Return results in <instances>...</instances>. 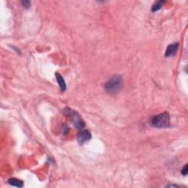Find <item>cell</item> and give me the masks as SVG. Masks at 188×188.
I'll list each match as a JSON object with an SVG mask.
<instances>
[{
    "label": "cell",
    "instance_id": "cell-1",
    "mask_svg": "<svg viewBox=\"0 0 188 188\" xmlns=\"http://www.w3.org/2000/svg\"><path fill=\"white\" fill-rule=\"evenodd\" d=\"M123 79L121 76L115 75L112 76L107 82L105 83V90L109 94H115L118 92L122 87Z\"/></svg>",
    "mask_w": 188,
    "mask_h": 188
},
{
    "label": "cell",
    "instance_id": "cell-2",
    "mask_svg": "<svg viewBox=\"0 0 188 188\" xmlns=\"http://www.w3.org/2000/svg\"><path fill=\"white\" fill-rule=\"evenodd\" d=\"M150 124L156 128H166L170 126V115L167 112L153 116L150 120Z\"/></svg>",
    "mask_w": 188,
    "mask_h": 188
},
{
    "label": "cell",
    "instance_id": "cell-3",
    "mask_svg": "<svg viewBox=\"0 0 188 188\" xmlns=\"http://www.w3.org/2000/svg\"><path fill=\"white\" fill-rule=\"evenodd\" d=\"M68 114L71 117L72 121H73V124H74L76 127L79 128V129H82L85 126V123L83 122V121H82L81 117L79 116V115L77 112H71L70 110L68 112Z\"/></svg>",
    "mask_w": 188,
    "mask_h": 188
},
{
    "label": "cell",
    "instance_id": "cell-4",
    "mask_svg": "<svg viewBox=\"0 0 188 188\" xmlns=\"http://www.w3.org/2000/svg\"><path fill=\"white\" fill-rule=\"evenodd\" d=\"M91 139V134L89 131L83 130L81 131L77 135V140L80 144H83L88 142Z\"/></svg>",
    "mask_w": 188,
    "mask_h": 188
},
{
    "label": "cell",
    "instance_id": "cell-5",
    "mask_svg": "<svg viewBox=\"0 0 188 188\" xmlns=\"http://www.w3.org/2000/svg\"><path fill=\"white\" fill-rule=\"evenodd\" d=\"M179 47V43H175L173 44L169 45L167 48V50L165 52V56L166 57H173L176 55L177 52V49Z\"/></svg>",
    "mask_w": 188,
    "mask_h": 188
},
{
    "label": "cell",
    "instance_id": "cell-6",
    "mask_svg": "<svg viewBox=\"0 0 188 188\" xmlns=\"http://www.w3.org/2000/svg\"><path fill=\"white\" fill-rule=\"evenodd\" d=\"M55 75H56L57 81H58L59 86L61 87V89L63 91H66V82H65V80L63 79V78L62 77V76H61V75L58 73H57Z\"/></svg>",
    "mask_w": 188,
    "mask_h": 188
},
{
    "label": "cell",
    "instance_id": "cell-7",
    "mask_svg": "<svg viewBox=\"0 0 188 188\" xmlns=\"http://www.w3.org/2000/svg\"><path fill=\"white\" fill-rule=\"evenodd\" d=\"M8 183L10 184H11V185L18 187H22L24 186L23 182L21 181V180L17 179H10L8 180Z\"/></svg>",
    "mask_w": 188,
    "mask_h": 188
},
{
    "label": "cell",
    "instance_id": "cell-8",
    "mask_svg": "<svg viewBox=\"0 0 188 188\" xmlns=\"http://www.w3.org/2000/svg\"><path fill=\"white\" fill-rule=\"evenodd\" d=\"M165 3V1H155L154 2V4L152 5V8H151V10H152L153 12H156L157 10H159V9L162 7V4Z\"/></svg>",
    "mask_w": 188,
    "mask_h": 188
},
{
    "label": "cell",
    "instance_id": "cell-9",
    "mask_svg": "<svg viewBox=\"0 0 188 188\" xmlns=\"http://www.w3.org/2000/svg\"><path fill=\"white\" fill-rule=\"evenodd\" d=\"M22 4H23V7H25V8H30L31 3L29 1H22Z\"/></svg>",
    "mask_w": 188,
    "mask_h": 188
},
{
    "label": "cell",
    "instance_id": "cell-10",
    "mask_svg": "<svg viewBox=\"0 0 188 188\" xmlns=\"http://www.w3.org/2000/svg\"><path fill=\"white\" fill-rule=\"evenodd\" d=\"M187 173H188L187 165H184V168H182V175H184V176H187Z\"/></svg>",
    "mask_w": 188,
    "mask_h": 188
},
{
    "label": "cell",
    "instance_id": "cell-11",
    "mask_svg": "<svg viewBox=\"0 0 188 188\" xmlns=\"http://www.w3.org/2000/svg\"><path fill=\"white\" fill-rule=\"evenodd\" d=\"M168 187H173V185H169V186H168ZM174 187H177V186H174Z\"/></svg>",
    "mask_w": 188,
    "mask_h": 188
}]
</instances>
